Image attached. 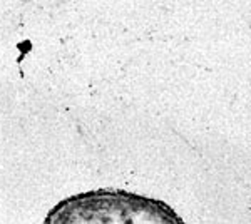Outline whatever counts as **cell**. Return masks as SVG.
<instances>
[{
    "mask_svg": "<svg viewBox=\"0 0 251 224\" xmlns=\"http://www.w3.org/2000/svg\"><path fill=\"white\" fill-rule=\"evenodd\" d=\"M42 224H186L168 202L124 189L86 191L52 207Z\"/></svg>",
    "mask_w": 251,
    "mask_h": 224,
    "instance_id": "1",
    "label": "cell"
}]
</instances>
